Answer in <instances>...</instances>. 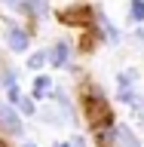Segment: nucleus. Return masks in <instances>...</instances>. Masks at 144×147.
<instances>
[{
  "instance_id": "1",
  "label": "nucleus",
  "mask_w": 144,
  "mask_h": 147,
  "mask_svg": "<svg viewBox=\"0 0 144 147\" xmlns=\"http://www.w3.org/2000/svg\"><path fill=\"white\" fill-rule=\"evenodd\" d=\"M86 117H89L95 126H101V123L107 126V123H110V110H107V104H104V98H101L98 92L86 98Z\"/></svg>"
},
{
  "instance_id": "2",
  "label": "nucleus",
  "mask_w": 144,
  "mask_h": 147,
  "mask_svg": "<svg viewBox=\"0 0 144 147\" xmlns=\"http://www.w3.org/2000/svg\"><path fill=\"white\" fill-rule=\"evenodd\" d=\"M3 3L12 6V9H22L28 16H46V9H49L46 0H3Z\"/></svg>"
},
{
  "instance_id": "3",
  "label": "nucleus",
  "mask_w": 144,
  "mask_h": 147,
  "mask_svg": "<svg viewBox=\"0 0 144 147\" xmlns=\"http://www.w3.org/2000/svg\"><path fill=\"white\" fill-rule=\"evenodd\" d=\"M0 126L9 129V132H22V119H18V113H16L12 107L0 104Z\"/></svg>"
},
{
  "instance_id": "4",
  "label": "nucleus",
  "mask_w": 144,
  "mask_h": 147,
  "mask_svg": "<svg viewBox=\"0 0 144 147\" xmlns=\"http://www.w3.org/2000/svg\"><path fill=\"white\" fill-rule=\"evenodd\" d=\"M6 40H9V49H16V52L28 49V31H22V28H9Z\"/></svg>"
},
{
  "instance_id": "5",
  "label": "nucleus",
  "mask_w": 144,
  "mask_h": 147,
  "mask_svg": "<svg viewBox=\"0 0 144 147\" xmlns=\"http://www.w3.org/2000/svg\"><path fill=\"white\" fill-rule=\"evenodd\" d=\"M114 144H117V147H141V144H138V138L132 135L126 126H117V129H114Z\"/></svg>"
},
{
  "instance_id": "6",
  "label": "nucleus",
  "mask_w": 144,
  "mask_h": 147,
  "mask_svg": "<svg viewBox=\"0 0 144 147\" xmlns=\"http://www.w3.org/2000/svg\"><path fill=\"white\" fill-rule=\"evenodd\" d=\"M9 98H12V104H16L22 113H34V104H31L28 98H22V92H18L16 86H12V92H9Z\"/></svg>"
},
{
  "instance_id": "7",
  "label": "nucleus",
  "mask_w": 144,
  "mask_h": 147,
  "mask_svg": "<svg viewBox=\"0 0 144 147\" xmlns=\"http://www.w3.org/2000/svg\"><path fill=\"white\" fill-rule=\"evenodd\" d=\"M68 55H71V46H68V43H58V46H55V49H52V55H49V61H52V64H58V67H62V64L68 61Z\"/></svg>"
},
{
  "instance_id": "8",
  "label": "nucleus",
  "mask_w": 144,
  "mask_h": 147,
  "mask_svg": "<svg viewBox=\"0 0 144 147\" xmlns=\"http://www.w3.org/2000/svg\"><path fill=\"white\" fill-rule=\"evenodd\" d=\"M49 86H52L49 77H37V80H34V95H37V98H43L46 92H49Z\"/></svg>"
},
{
  "instance_id": "9",
  "label": "nucleus",
  "mask_w": 144,
  "mask_h": 147,
  "mask_svg": "<svg viewBox=\"0 0 144 147\" xmlns=\"http://www.w3.org/2000/svg\"><path fill=\"white\" fill-rule=\"evenodd\" d=\"M129 12H132V18H135V22H144V0H132Z\"/></svg>"
},
{
  "instance_id": "10",
  "label": "nucleus",
  "mask_w": 144,
  "mask_h": 147,
  "mask_svg": "<svg viewBox=\"0 0 144 147\" xmlns=\"http://www.w3.org/2000/svg\"><path fill=\"white\" fill-rule=\"evenodd\" d=\"M64 22H83V18H86V9H71V12H64Z\"/></svg>"
},
{
  "instance_id": "11",
  "label": "nucleus",
  "mask_w": 144,
  "mask_h": 147,
  "mask_svg": "<svg viewBox=\"0 0 144 147\" xmlns=\"http://www.w3.org/2000/svg\"><path fill=\"white\" fill-rule=\"evenodd\" d=\"M46 58H49V55H46V52H34V55H31V61H28V64H31V67H40V64H43Z\"/></svg>"
},
{
  "instance_id": "12",
  "label": "nucleus",
  "mask_w": 144,
  "mask_h": 147,
  "mask_svg": "<svg viewBox=\"0 0 144 147\" xmlns=\"http://www.w3.org/2000/svg\"><path fill=\"white\" fill-rule=\"evenodd\" d=\"M71 147H86V141H83V138H74V144Z\"/></svg>"
},
{
  "instance_id": "13",
  "label": "nucleus",
  "mask_w": 144,
  "mask_h": 147,
  "mask_svg": "<svg viewBox=\"0 0 144 147\" xmlns=\"http://www.w3.org/2000/svg\"><path fill=\"white\" fill-rule=\"evenodd\" d=\"M25 147H37V144H25Z\"/></svg>"
},
{
  "instance_id": "14",
  "label": "nucleus",
  "mask_w": 144,
  "mask_h": 147,
  "mask_svg": "<svg viewBox=\"0 0 144 147\" xmlns=\"http://www.w3.org/2000/svg\"><path fill=\"white\" fill-rule=\"evenodd\" d=\"M58 147H68V144H58Z\"/></svg>"
},
{
  "instance_id": "15",
  "label": "nucleus",
  "mask_w": 144,
  "mask_h": 147,
  "mask_svg": "<svg viewBox=\"0 0 144 147\" xmlns=\"http://www.w3.org/2000/svg\"><path fill=\"white\" fill-rule=\"evenodd\" d=\"M0 147H3V144H0Z\"/></svg>"
}]
</instances>
